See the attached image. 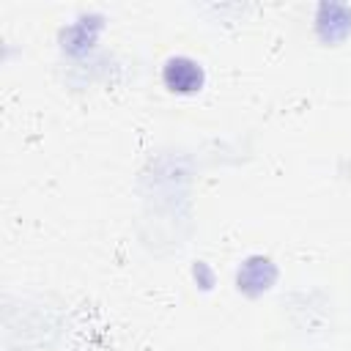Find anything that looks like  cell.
I'll return each instance as SVG.
<instances>
[{
  "label": "cell",
  "mask_w": 351,
  "mask_h": 351,
  "mask_svg": "<svg viewBox=\"0 0 351 351\" xmlns=\"http://www.w3.org/2000/svg\"><path fill=\"white\" fill-rule=\"evenodd\" d=\"M165 85L178 93H195L203 85V69L192 58H170L165 63Z\"/></svg>",
  "instance_id": "cell-1"
},
{
  "label": "cell",
  "mask_w": 351,
  "mask_h": 351,
  "mask_svg": "<svg viewBox=\"0 0 351 351\" xmlns=\"http://www.w3.org/2000/svg\"><path fill=\"white\" fill-rule=\"evenodd\" d=\"M271 261L269 258H250L247 263H244V269L239 271V288H244V291H250L252 293V285H255V291H266L269 288V282L274 280V271H261V269H266Z\"/></svg>",
  "instance_id": "cell-2"
}]
</instances>
